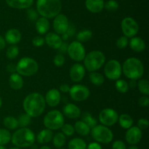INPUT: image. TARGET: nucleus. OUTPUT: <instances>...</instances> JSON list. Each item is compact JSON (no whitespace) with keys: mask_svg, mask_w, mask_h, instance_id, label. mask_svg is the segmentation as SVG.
Listing matches in <instances>:
<instances>
[{"mask_svg":"<svg viewBox=\"0 0 149 149\" xmlns=\"http://www.w3.org/2000/svg\"><path fill=\"white\" fill-rule=\"evenodd\" d=\"M138 87L141 93L148 96L149 95V82L147 79H141L138 83Z\"/></svg>","mask_w":149,"mask_h":149,"instance_id":"e433bc0d","label":"nucleus"},{"mask_svg":"<svg viewBox=\"0 0 149 149\" xmlns=\"http://www.w3.org/2000/svg\"><path fill=\"white\" fill-rule=\"evenodd\" d=\"M6 70H7L9 73H11V74L15 73L16 72V65H15V64H8V65L7 66V67H6Z\"/></svg>","mask_w":149,"mask_h":149,"instance_id":"864d4df0","label":"nucleus"},{"mask_svg":"<svg viewBox=\"0 0 149 149\" xmlns=\"http://www.w3.org/2000/svg\"><path fill=\"white\" fill-rule=\"evenodd\" d=\"M104 7L108 11L113 12L119 9V4L115 0H109L106 4H104Z\"/></svg>","mask_w":149,"mask_h":149,"instance_id":"a19ab883","label":"nucleus"},{"mask_svg":"<svg viewBox=\"0 0 149 149\" xmlns=\"http://www.w3.org/2000/svg\"><path fill=\"white\" fill-rule=\"evenodd\" d=\"M67 51L70 58L75 61H81L86 56L85 48L78 41H74L69 44Z\"/></svg>","mask_w":149,"mask_h":149,"instance_id":"9d476101","label":"nucleus"},{"mask_svg":"<svg viewBox=\"0 0 149 149\" xmlns=\"http://www.w3.org/2000/svg\"><path fill=\"white\" fill-rule=\"evenodd\" d=\"M6 3L12 8L27 9L33 4V0H5Z\"/></svg>","mask_w":149,"mask_h":149,"instance_id":"4be33fe9","label":"nucleus"},{"mask_svg":"<svg viewBox=\"0 0 149 149\" xmlns=\"http://www.w3.org/2000/svg\"><path fill=\"white\" fill-rule=\"evenodd\" d=\"M76 29L74 26H71V25H69V27L67 29L66 32L64 34H62V39L63 40H68L70 37H71L72 36H74V34H75Z\"/></svg>","mask_w":149,"mask_h":149,"instance_id":"37998d69","label":"nucleus"},{"mask_svg":"<svg viewBox=\"0 0 149 149\" xmlns=\"http://www.w3.org/2000/svg\"><path fill=\"white\" fill-rule=\"evenodd\" d=\"M52 141H53V145L55 148H61L65 145V141H66V137L62 132H58L55 135H53Z\"/></svg>","mask_w":149,"mask_h":149,"instance_id":"2f4dec72","label":"nucleus"},{"mask_svg":"<svg viewBox=\"0 0 149 149\" xmlns=\"http://www.w3.org/2000/svg\"><path fill=\"white\" fill-rule=\"evenodd\" d=\"M128 149H139V148H138V146L135 145H131L130 147L128 148Z\"/></svg>","mask_w":149,"mask_h":149,"instance_id":"13d9d810","label":"nucleus"},{"mask_svg":"<svg viewBox=\"0 0 149 149\" xmlns=\"http://www.w3.org/2000/svg\"><path fill=\"white\" fill-rule=\"evenodd\" d=\"M122 72V67L119 61L111 59L106 63L104 68L105 75L111 80H116L120 78Z\"/></svg>","mask_w":149,"mask_h":149,"instance_id":"1a4fd4ad","label":"nucleus"},{"mask_svg":"<svg viewBox=\"0 0 149 149\" xmlns=\"http://www.w3.org/2000/svg\"><path fill=\"white\" fill-rule=\"evenodd\" d=\"M89 78H90V82L96 86H100L103 85L105 80L103 74H101L99 72H92L89 74Z\"/></svg>","mask_w":149,"mask_h":149,"instance_id":"c756f323","label":"nucleus"},{"mask_svg":"<svg viewBox=\"0 0 149 149\" xmlns=\"http://www.w3.org/2000/svg\"><path fill=\"white\" fill-rule=\"evenodd\" d=\"M45 38H43L41 36H36L32 40V43L35 47H42L45 44Z\"/></svg>","mask_w":149,"mask_h":149,"instance_id":"49530a36","label":"nucleus"},{"mask_svg":"<svg viewBox=\"0 0 149 149\" xmlns=\"http://www.w3.org/2000/svg\"><path fill=\"white\" fill-rule=\"evenodd\" d=\"M118 121L119 123V125L125 129L130 128L133 124V119L132 117L126 113L120 115V116H119V118H118Z\"/></svg>","mask_w":149,"mask_h":149,"instance_id":"cd10ccee","label":"nucleus"},{"mask_svg":"<svg viewBox=\"0 0 149 149\" xmlns=\"http://www.w3.org/2000/svg\"><path fill=\"white\" fill-rule=\"evenodd\" d=\"M71 87L68 86V84H62L61 86H60V92H62V93H69V91Z\"/></svg>","mask_w":149,"mask_h":149,"instance_id":"3c124183","label":"nucleus"},{"mask_svg":"<svg viewBox=\"0 0 149 149\" xmlns=\"http://www.w3.org/2000/svg\"><path fill=\"white\" fill-rule=\"evenodd\" d=\"M112 149H126V145L122 140H116L112 144Z\"/></svg>","mask_w":149,"mask_h":149,"instance_id":"09e8293b","label":"nucleus"},{"mask_svg":"<svg viewBox=\"0 0 149 149\" xmlns=\"http://www.w3.org/2000/svg\"><path fill=\"white\" fill-rule=\"evenodd\" d=\"M10 149H21L20 148H18V147H13V148H10Z\"/></svg>","mask_w":149,"mask_h":149,"instance_id":"680f3d73","label":"nucleus"},{"mask_svg":"<svg viewBox=\"0 0 149 149\" xmlns=\"http://www.w3.org/2000/svg\"><path fill=\"white\" fill-rule=\"evenodd\" d=\"M122 72L127 78L136 80L143 75L144 66L141 60L131 57L124 62Z\"/></svg>","mask_w":149,"mask_h":149,"instance_id":"20e7f679","label":"nucleus"},{"mask_svg":"<svg viewBox=\"0 0 149 149\" xmlns=\"http://www.w3.org/2000/svg\"><path fill=\"white\" fill-rule=\"evenodd\" d=\"M81 121L85 123L87 125H88L90 129L93 128V127L97 125V121H96V119L92 115V114H90L88 112H84L81 115Z\"/></svg>","mask_w":149,"mask_h":149,"instance_id":"473e14b6","label":"nucleus"},{"mask_svg":"<svg viewBox=\"0 0 149 149\" xmlns=\"http://www.w3.org/2000/svg\"><path fill=\"white\" fill-rule=\"evenodd\" d=\"M45 42L49 48L52 49H58L63 42V39L59 34L54 32H49L45 37Z\"/></svg>","mask_w":149,"mask_h":149,"instance_id":"6ab92c4d","label":"nucleus"},{"mask_svg":"<svg viewBox=\"0 0 149 149\" xmlns=\"http://www.w3.org/2000/svg\"><path fill=\"white\" fill-rule=\"evenodd\" d=\"M149 122L148 120L146 118H141L138 121V127L140 129H146L148 127Z\"/></svg>","mask_w":149,"mask_h":149,"instance_id":"de8ad7c7","label":"nucleus"},{"mask_svg":"<svg viewBox=\"0 0 149 149\" xmlns=\"http://www.w3.org/2000/svg\"><path fill=\"white\" fill-rule=\"evenodd\" d=\"M3 124L8 129H15L19 127L18 121H17V118L11 116V115H9V116L5 117L4 118Z\"/></svg>","mask_w":149,"mask_h":149,"instance_id":"7c9ffc66","label":"nucleus"},{"mask_svg":"<svg viewBox=\"0 0 149 149\" xmlns=\"http://www.w3.org/2000/svg\"><path fill=\"white\" fill-rule=\"evenodd\" d=\"M136 85H137V83L135 80H131L130 83L129 84V87L130 86L131 88H135V86H136Z\"/></svg>","mask_w":149,"mask_h":149,"instance_id":"4d7b16f0","label":"nucleus"},{"mask_svg":"<svg viewBox=\"0 0 149 149\" xmlns=\"http://www.w3.org/2000/svg\"><path fill=\"white\" fill-rule=\"evenodd\" d=\"M121 26H122V32L127 37H133L139 30V26L138 23L130 17L125 18L122 20Z\"/></svg>","mask_w":149,"mask_h":149,"instance_id":"ddd939ff","label":"nucleus"},{"mask_svg":"<svg viewBox=\"0 0 149 149\" xmlns=\"http://www.w3.org/2000/svg\"><path fill=\"white\" fill-rule=\"evenodd\" d=\"M36 137L33 131L27 127H21L16 130L11 136L13 145L18 148H27L33 145Z\"/></svg>","mask_w":149,"mask_h":149,"instance_id":"7ed1b4c3","label":"nucleus"},{"mask_svg":"<svg viewBox=\"0 0 149 149\" xmlns=\"http://www.w3.org/2000/svg\"><path fill=\"white\" fill-rule=\"evenodd\" d=\"M23 109L31 117L36 118L43 113L46 106L45 98L39 93H31L23 100Z\"/></svg>","mask_w":149,"mask_h":149,"instance_id":"f257e3e1","label":"nucleus"},{"mask_svg":"<svg viewBox=\"0 0 149 149\" xmlns=\"http://www.w3.org/2000/svg\"><path fill=\"white\" fill-rule=\"evenodd\" d=\"M119 114L112 108H105L100 111L99 114V121L102 125L106 127H111L118 121Z\"/></svg>","mask_w":149,"mask_h":149,"instance_id":"9b49d317","label":"nucleus"},{"mask_svg":"<svg viewBox=\"0 0 149 149\" xmlns=\"http://www.w3.org/2000/svg\"><path fill=\"white\" fill-rule=\"evenodd\" d=\"M52 137H53L52 130L49 129H45L38 134L36 139L38 143L40 144H45V143H49L52 140Z\"/></svg>","mask_w":149,"mask_h":149,"instance_id":"a878e982","label":"nucleus"},{"mask_svg":"<svg viewBox=\"0 0 149 149\" xmlns=\"http://www.w3.org/2000/svg\"><path fill=\"white\" fill-rule=\"evenodd\" d=\"M38 70V63L30 57H23L16 64V72L21 76L30 77L36 74Z\"/></svg>","mask_w":149,"mask_h":149,"instance_id":"423d86ee","label":"nucleus"},{"mask_svg":"<svg viewBox=\"0 0 149 149\" xmlns=\"http://www.w3.org/2000/svg\"><path fill=\"white\" fill-rule=\"evenodd\" d=\"M18 121V126L21 127H26L31 124V117L28 115L27 113H23L17 118Z\"/></svg>","mask_w":149,"mask_h":149,"instance_id":"4c0bfd02","label":"nucleus"},{"mask_svg":"<svg viewBox=\"0 0 149 149\" xmlns=\"http://www.w3.org/2000/svg\"><path fill=\"white\" fill-rule=\"evenodd\" d=\"M39 149H51L49 146H47V145H44L42 147H41Z\"/></svg>","mask_w":149,"mask_h":149,"instance_id":"bf43d9fd","label":"nucleus"},{"mask_svg":"<svg viewBox=\"0 0 149 149\" xmlns=\"http://www.w3.org/2000/svg\"><path fill=\"white\" fill-rule=\"evenodd\" d=\"M142 138V131L138 127H131L125 134V140L129 144L136 145Z\"/></svg>","mask_w":149,"mask_h":149,"instance_id":"2eb2a0df","label":"nucleus"},{"mask_svg":"<svg viewBox=\"0 0 149 149\" xmlns=\"http://www.w3.org/2000/svg\"><path fill=\"white\" fill-rule=\"evenodd\" d=\"M9 84L10 87L14 90H19L23 86V77L18 73H13L10 74L9 78Z\"/></svg>","mask_w":149,"mask_h":149,"instance_id":"b1692460","label":"nucleus"},{"mask_svg":"<svg viewBox=\"0 0 149 149\" xmlns=\"http://www.w3.org/2000/svg\"><path fill=\"white\" fill-rule=\"evenodd\" d=\"M70 77L74 82H80L84 77L85 74V69L81 64H74L70 69Z\"/></svg>","mask_w":149,"mask_h":149,"instance_id":"dca6fc26","label":"nucleus"},{"mask_svg":"<svg viewBox=\"0 0 149 149\" xmlns=\"http://www.w3.org/2000/svg\"><path fill=\"white\" fill-rule=\"evenodd\" d=\"M5 45H6L5 40H4V38L0 35V51L4 49V48H5Z\"/></svg>","mask_w":149,"mask_h":149,"instance_id":"6e6d98bb","label":"nucleus"},{"mask_svg":"<svg viewBox=\"0 0 149 149\" xmlns=\"http://www.w3.org/2000/svg\"><path fill=\"white\" fill-rule=\"evenodd\" d=\"M69 27V22L66 16L63 14H58L55 17L53 21V29L58 34H63Z\"/></svg>","mask_w":149,"mask_h":149,"instance_id":"4468645a","label":"nucleus"},{"mask_svg":"<svg viewBox=\"0 0 149 149\" xmlns=\"http://www.w3.org/2000/svg\"><path fill=\"white\" fill-rule=\"evenodd\" d=\"M129 44V40H128V37L125 36L120 37L119 38H118V39L116 40V47L119 49H123L125 48Z\"/></svg>","mask_w":149,"mask_h":149,"instance_id":"79ce46f5","label":"nucleus"},{"mask_svg":"<svg viewBox=\"0 0 149 149\" xmlns=\"http://www.w3.org/2000/svg\"><path fill=\"white\" fill-rule=\"evenodd\" d=\"M93 37V32L89 29H84L79 32L77 35V39L79 42H85L90 40Z\"/></svg>","mask_w":149,"mask_h":149,"instance_id":"72a5a7b5","label":"nucleus"},{"mask_svg":"<svg viewBox=\"0 0 149 149\" xmlns=\"http://www.w3.org/2000/svg\"><path fill=\"white\" fill-rule=\"evenodd\" d=\"M91 134L93 138L98 143L108 144L113 140V134L108 127L103 125H96L92 128Z\"/></svg>","mask_w":149,"mask_h":149,"instance_id":"6e6552de","label":"nucleus"},{"mask_svg":"<svg viewBox=\"0 0 149 149\" xmlns=\"http://www.w3.org/2000/svg\"><path fill=\"white\" fill-rule=\"evenodd\" d=\"M68 149H87V144L83 139L76 137L69 141Z\"/></svg>","mask_w":149,"mask_h":149,"instance_id":"c85d7f7f","label":"nucleus"},{"mask_svg":"<svg viewBox=\"0 0 149 149\" xmlns=\"http://www.w3.org/2000/svg\"><path fill=\"white\" fill-rule=\"evenodd\" d=\"M36 30L39 34H45L49 29V22L46 18H39L36 20L35 24Z\"/></svg>","mask_w":149,"mask_h":149,"instance_id":"393cba45","label":"nucleus"},{"mask_svg":"<svg viewBox=\"0 0 149 149\" xmlns=\"http://www.w3.org/2000/svg\"><path fill=\"white\" fill-rule=\"evenodd\" d=\"M115 87L116 90L122 93H125L129 90V83L125 80H121L118 79L116 80V83H115Z\"/></svg>","mask_w":149,"mask_h":149,"instance_id":"f704fd0d","label":"nucleus"},{"mask_svg":"<svg viewBox=\"0 0 149 149\" xmlns=\"http://www.w3.org/2000/svg\"><path fill=\"white\" fill-rule=\"evenodd\" d=\"M138 103L142 107H148L149 105V98L148 96H143L138 100Z\"/></svg>","mask_w":149,"mask_h":149,"instance_id":"8fccbe9b","label":"nucleus"},{"mask_svg":"<svg viewBox=\"0 0 149 149\" xmlns=\"http://www.w3.org/2000/svg\"><path fill=\"white\" fill-rule=\"evenodd\" d=\"M0 149H6V148L4 147V145H0Z\"/></svg>","mask_w":149,"mask_h":149,"instance_id":"e2e57ef3","label":"nucleus"},{"mask_svg":"<svg viewBox=\"0 0 149 149\" xmlns=\"http://www.w3.org/2000/svg\"><path fill=\"white\" fill-rule=\"evenodd\" d=\"M62 9L61 0H37V13L46 18H52L60 14Z\"/></svg>","mask_w":149,"mask_h":149,"instance_id":"f03ea898","label":"nucleus"},{"mask_svg":"<svg viewBox=\"0 0 149 149\" xmlns=\"http://www.w3.org/2000/svg\"><path fill=\"white\" fill-rule=\"evenodd\" d=\"M19 48L16 45H11L7 48L6 51V56L10 59H14L18 56Z\"/></svg>","mask_w":149,"mask_h":149,"instance_id":"58836bf2","label":"nucleus"},{"mask_svg":"<svg viewBox=\"0 0 149 149\" xmlns=\"http://www.w3.org/2000/svg\"><path fill=\"white\" fill-rule=\"evenodd\" d=\"M26 15L27 18L31 21H34L38 19V13L33 9H29L26 12Z\"/></svg>","mask_w":149,"mask_h":149,"instance_id":"a18cd8bd","label":"nucleus"},{"mask_svg":"<svg viewBox=\"0 0 149 149\" xmlns=\"http://www.w3.org/2000/svg\"><path fill=\"white\" fill-rule=\"evenodd\" d=\"M45 102L50 107H55L59 105L61 100V94L59 90L52 89L48 91L45 98Z\"/></svg>","mask_w":149,"mask_h":149,"instance_id":"f3484780","label":"nucleus"},{"mask_svg":"<svg viewBox=\"0 0 149 149\" xmlns=\"http://www.w3.org/2000/svg\"><path fill=\"white\" fill-rule=\"evenodd\" d=\"M59 149H65V148H59Z\"/></svg>","mask_w":149,"mask_h":149,"instance_id":"0e129e2a","label":"nucleus"},{"mask_svg":"<svg viewBox=\"0 0 149 149\" xmlns=\"http://www.w3.org/2000/svg\"><path fill=\"white\" fill-rule=\"evenodd\" d=\"M63 112L68 118L75 119L81 116V110L78 106L72 103L66 104L63 108Z\"/></svg>","mask_w":149,"mask_h":149,"instance_id":"a211bd4d","label":"nucleus"},{"mask_svg":"<svg viewBox=\"0 0 149 149\" xmlns=\"http://www.w3.org/2000/svg\"><path fill=\"white\" fill-rule=\"evenodd\" d=\"M21 39V33L18 29H11L7 31L4 36V40L10 45H15Z\"/></svg>","mask_w":149,"mask_h":149,"instance_id":"aec40b11","label":"nucleus"},{"mask_svg":"<svg viewBox=\"0 0 149 149\" xmlns=\"http://www.w3.org/2000/svg\"><path fill=\"white\" fill-rule=\"evenodd\" d=\"M11 134L6 129H0V145H4L11 140Z\"/></svg>","mask_w":149,"mask_h":149,"instance_id":"c9c22d12","label":"nucleus"},{"mask_svg":"<svg viewBox=\"0 0 149 149\" xmlns=\"http://www.w3.org/2000/svg\"><path fill=\"white\" fill-rule=\"evenodd\" d=\"M68 44L66 43V42H62V44H61V45L60 46V48H58V50H59L62 53H65L67 51V49H68Z\"/></svg>","mask_w":149,"mask_h":149,"instance_id":"5fc2aeb1","label":"nucleus"},{"mask_svg":"<svg viewBox=\"0 0 149 149\" xmlns=\"http://www.w3.org/2000/svg\"><path fill=\"white\" fill-rule=\"evenodd\" d=\"M85 6L91 13H97L104 8V1L103 0H86Z\"/></svg>","mask_w":149,"mask_h":149,"instance_id":"412c9836","label":"nucleus"},{"mask_svg":"<svg viewBox=\"0 0 149 149\" xmlns=\"http://www.w3.org/2000/svg\"><path fill=\"white\" fill-rule=\"evenodd\" d=\"M87 149H102L101 145L97 142L91 143L89 144V145L87 147Z\"/></svg>","mask_w":149,"mask_h":149,"instance_id":"603ef678","label":"nucleus"},{"mask_svg":"<svg viewBox=\"0 0 149 149\" xmlns=\"http://www.w3.org/2000/svg\"><path fill=\"white\" fill-rule=\"evenodd\" d=\"M61 129L62 130V133L65 136H72L75 131L74 126L69 124H64Z\"/></svg>","mask_w":149,"mask_h":149,"instance_id":"ea45409f","label":"nucleus"},{"mask_svg":"<svg viewBox=\"0 0 149 149\" xmlns=\"http://www.w3.org/2000/svg\"><path fill=\"white\" fill-rule=\"evenodd\" d=\"M44 125L50 130L59 129L64 124V117L62 112L57 110H53L46 114L44 118Z\"/></svg>","mask_w":149,"mask_h":149,"instance_id":"0eeeda50","label":"nucleus"},{"mask_svg":"<svg viewBox=\"0 0 149 149\" xmlns=\"http://www.w3.org/2000/svg\"><path fill=\"white\" fill-rule=\"evenodd\" d=\"M74 127L75 131L81 136L88 135L90 133V130H91L90 127L87 125L84 122H83L82 121H77Z\"/></svg>","mask_w":149,"mask_h":149,"instance_id":"bb28decb","label":"nucleus"},{"mask_svg":"<svg viewBox=\"0 0 149 149\" xmlns=\"http://www.w3.org/2000/svg\"><path fill=\"white\" fill-rule=\"evenodd\" d=\"M53 63L56 67H62L65 64V58L62 54H58L54 58Z\"/></svg>","mask_w":149,"mask_h":149,"instance_id":"c03bdc74","label":"nucleus"},{"mask_svg":"<svg viewBox=\"0 0 149 149\" xmlns=\"http://www.w3.org/2000/svg\"><path fill=\"white\" fill-rule=\"evenodd\" d=\"M1 105H2V99H1V96H0V108H1Z\"/></svg>","mask_w":149,"mask_h":149,"instance_id":"052dcab7","label":"nucleus"},{"mask_svg":"<svg viewBox=\"0 0 149 149\" xmlns=\"http://www.w3.org/2000/svg\"><path fill=\"white\" fill-rule=\"evenodd\" d=\"M106 61V57L100 51H93L85 56L84 64L89 72H95L101 68Z\"/></svg>","mask_w":149,"mask_h":149,"instance_id":"39448f33","label":"nucleus"},{"mask_svg":"<svg viewBox=\"0 0 149 149\" xmlns=\"http://www.w3.org/2000/svg\"><path fill=\"white\" fill-rule=\"evenodd\" d=\"M69 94L71 99L76 102H82L90 96V89L85 86L77 84L71 87Z\"/></svg>","mask_w":149,"mask_h":149,"instance_id":"f8f14e48","label":"nucleus"},{"mask_svg":"<svg viewBox=\"0 0 149 149\" xmlns=\"http://www.w3.org/2000/svg\"><path fill=\"white\" fill-rule=\"evenodd\" d=\"M129 45L132 51L141 53L146 49V42L142 38L133 37L129 42Z\"/></svg>","mask_w":149,"mask_h":149,"instance_id":"5701e85b","label":"nucleus"}]
</instances>
